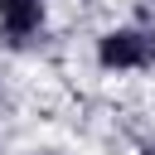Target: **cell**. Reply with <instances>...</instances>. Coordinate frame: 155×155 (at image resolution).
Segmentation results:
<instances>
[{"instance_id":"obj_3","label":"cell","mask_w":155,"mask_h":155,"mask_svg":"<svg viewBox=\"0 0 155 155\" xmlns=\"http://www.w3.org/2000/svg\"><path fill=\"white\" fill-rule=\"evenodd\" d=\"M140 155H155V140H145V145H140Z\"/></svg>"},{"instance_id":"obj_2","label":"cell","mask_w":155,"mask_h":155,"mask_svg":"<svg viewBox=\"0 0 155 155\" xmlns=\"http://www.w3.org/2000/svg\"><path fill=\"white\" fill-rule=\"evenodd\" d=\"M44 15H48L44 0H0V29L10 44H29L44 29Z\"/></svg>"},{"instance_id":"obj_1","label":"cell","mask_w":155,"mask_h":155,"mask_svg":"<svg viewBox=\"0 0 155 155\" xmlns=\"http://www.w3.org/2000/svg\"><path fill=\"white\" fill-rule=\"evenodd\" d=\"M97 63L107 73H140V68H155V34L145 24H131V29H111L97 39Z\"/></svg>"}]
</instances>
